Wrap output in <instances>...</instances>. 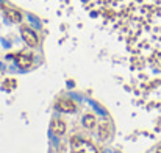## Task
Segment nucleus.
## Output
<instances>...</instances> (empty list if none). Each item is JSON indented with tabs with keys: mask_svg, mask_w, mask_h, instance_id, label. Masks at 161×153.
Segmentation results:
<instances>
[{
	"mask_svg": "<svg viewBox=\"0 0 161 153\" xmlns=\"http://www.w3.org/2000/svg\"><path fill=\"white\" fill-rule=\"evenodd\" d=\"M83 120H85V127H88V128H94V125H96V116H92V114H86Z\"/></svg>",
	"mask_w": 161,
	"mask_h": 153,
	"instance_id": "obj_8",
	"label": "nucleus"
},
{
	"mask_svg": "<svg viewBox=\"0 0 161 153\" xmlns=\"http://www.w3.org/2000/svg\"><path fill=\"white\" fill-rule=\"evenodd\" d=\"M113 134V123L109 120L100 122V128H99V136L102 141H108Z\"/></svg>",
	"mask_w": 161,
	"mask_h": 153,
	"instance_id": "obj_3",
	"label": "nucleus"
},
{
	"mask_svg": "<svg viewBox=\"0 0 161 153\" xmlns=\"http://www.w3.org/2000/svg\"><path fill=\"white\" fill-rule=\"evenodd\" d=\"M52 131H53V134H56V136L64 134V131H66V123H64L61 119L55 117L53 120H52Z\"/></svg>",
	"mask_w": 161,
	"mask_h": 153,
	"instance_id": "obj_7",
	"label": "nucleus"
},
{
	"mask_svg": "<svg viewBox=\"0 0 161 153\" xmlns=\"http://www.w3.org/2000/svg\"><path fill=\"white\" fill-rule=\"evenodd\" d=\"M2 9H3V13H5V16L11 20V22H19L20 20V13L17 11V9H13V8H9L8 5H2Z\"/></svg>",
	"mask_w": 161,
	"mask_h": 153,
	"instance_id": "obj_5",
	"label": "nucleus"
},
{
	"mask_svg": "<svg viewBox=\"0 0 161 153\" xmlns=\"http://www.w3.org/2000/svg\"><path fill=\"white\" fill-rule=\"evenodd\" d=\"M20 35H22V39L25 41L27 46H30V47H36V46H38V42H39L38 35H36L31 28L22 27V28H20Z\"/></svg>",
	"mask_w": 161,
	"mask_h": 153,
	"instance_id": "obj_2",
	"label": "nucleus"
},
{
	"mask_svg": "<svg viewBox=\"0 0 161 153\" xmlns=\"http://www.w3.org/2000/svg\"><path fill=\"white\" fill-rule=\"evenodd\" d=\"M56 108L66 112H74L75 111V103L72 102L70 99H59L56 102Z\"/></svg>",
	"mask_w": 161,
	"mask_h": 153,
	"instance_id": "obj_4",
	"label": "nucleus"
},
{
	"mask_svg": "<svg viewBox=\"0 0 161 153\" xmlns=\"http://www.w3.org/2000/svg\"><path fill=\"white\" fill-rule=\"evenodd\" d=\"M72 153H99V152H97V149L92 144H89V142H86L83 139L74 138L72 139Z\"/></svg>",
	"mask_w": 161,
	"mask_h": 153,
	"instance_id": "obj_1",
	"label": "nucleus"
},
{
	"mask_svg": "<svg viewBox=\"0 0 161 153\" xmlns=\"http://www.w3.org/2000/svg\"><path fill=\"white\" fill-rule=\"evenodd\" d=\"M16 63L20 69H28L31 66V56L25 55V53H17L16 55Z\"/></svg>",
	"mask_w": 161,
	"mask_h": 153,
	"instance_id": "obj_6",
	"label": "nucleus"
}]
</instances>
